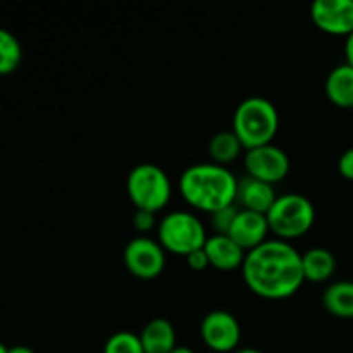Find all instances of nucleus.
Returning a JSON list of instances; mask_svg holds the SVG:
<instances>
[{
  "label": "nucleus",
  "mask_w": 353,
  "mask_h": 353,
  "mask_svg": "<svg viewBox=\"0 0 353 353\" xmlns=\"http://www.w3.org/2000/svg\"><path fill=\"white\" fill-rule=\"evenodd\" d=\"M205 226L195 214L188 210H174L165 214L157 226V241L165 252L188 257L202 250L207 241Z\"/></svg>",
  "instance_id": "5"
},
{
  "label": "nucleus",
  "mask_w": 353,
  "mask_h": 353,
  "mask_svg": "<svg viewBox=\"0 0 353 353\" xmlns=\"http://www.w3.org/2000/svg\"><path fill=\"white\" fill-rule=\"evenodd\" d=\"M326 97L331 103L341 109L353 107V68L347 62L331 69L324 83Z\"/></svg>",
  "instance_id": "14"
},
{
  "label": "nucleus",
  "mask_w": 353,
  "mask_h": 353,
  "mask_svg": "<svg viewBox=\"0 0 353 353\" xmlns=\"http://www.w3.org/2000/svg\"><path fill=\"white\" fill-rule=\"evenodd\" d=\"M345 55H347V64L353 68V33L345 41Z\"/></svg>",
  "instance_id": "25"
},
{
  "label": "nucleus",
  "mask_w": 353,
  "mask_h": 353,
  "mask_svg": "<svg viewBox=\"0 0 353 353\" xmlns=\"http://www.w3.org/2000/svg\"><path fill=\"white\" fill-rule=\"evenodd\" d=\"M323 305L338 319H353V281H336L327 286Z\"/></svg>",
  "instance_id": "17"
},
{
  "label": "nucleus",
  "mask_w": 353,
  "mask_h": 353,
  "mask_svg": "<svg viewBox=\"0 0 353 353\" xmlns=\"http://www.w3.org/2000/svg\"><path fill=\"white\" fill-rule=\"evenodd\" d=\"M123 261L131 276L143 281H152L164 272L165 250L152 238L137 236L124 248Z\"/></svg>",
  "instance_id": "7"
},
{
  "label": "nucleus",
  "mask_w": 353,
  "mask_h": 353,
  "mask_svg": "<svg viewBox=\"0 0 353 353\" xmlns=\"http://www.w3.org/2000/svg\"><path fill=\"white\" fill-rule=\"evenodd\" d=\"M200 338L214 353L236 352L241 340L240 323L226 310H212L202 319Z\"/></svg>",
  "instance_id": "9"
},
{
  "label": "nucleus",
  "mask_w": 353,
  "mask_h": 353,
  "mask_svg": "<svg viewBox=\"0 0 353 353\" xmlns=\"http://www.w3.org/2000/svg\"><path fill=\"white\" fill-rule=\"evenodd\" d=\"M269 233L271 230H269L268 217L264 214L240 209L231 224L228 236L248 254L250 250L265 243Z\"/></svg>",
  "instance_id": "11"
},
{
  "label": "nucleus",
  "mask_w": 353,
  "mask_h": 353,
  "mask_svg": "<svg viewBox=\"0 0 353 353\" xmlns=\"http://www.w3.org/2000/svg\"><path fill=\"white\" fill-rule=\"evenodd\" d=\"M243 150V145L233 131H221V133L214 134L209 141V154L214 164H231L240 157Z\"/></svg>",
  "instance_id": "18"
},
{
  "label": "nucleus",
  "mask_w": 353,
  "mask_h": 353,
  "mask_svg": "<svg viewBox=\"0 0 353 353\" xmlns=\"http://www.w3.org/2000/svg\"><path fill=\"white\" fill-rule=\"evenodd\" d=\"M7 353H37L33 348L30 347H24V345H17V347H12L7 350Z\"/></svg>",
  "instance_id": "26"
},
{
  "label": "nucleus",
  "mask_w": 353,
  "mask_h": 353,
  "mask_svg": "<svg viewBox=\"0 0 353 353\" xmlns=\"http://www.w3.org/2000/svg\"><path fill=\"white\" fill-rule=\"evenodd\" d=\"M241 274L248 290L264 300L290 299L305 283L302 254L278 238L248 252Z\"/></svg>",
  "instance_id": "1"
},
{
  "label": "nucleus",
  "mask_w": 353,
  "mask_h": 353,
  "mask_svg": "<svg viewBox=\"0 0 353 353\" xmlns=\"http://www.w3.org/2000/svg\"><path fill=\"white\" fill-rule=\"evenodd\" d=\"M314 26L333 37L353 33V0H317L310 6Z\"/></svg>",
  "instance_id": "10"
},
{
  "label": "nucleus",
  "mask_w": 353,
  "mask_h": 353,
  "mask_svg": "<svg viewBox=\"0 0 353 353\" xmlns=\"http://www.w3.org/2000/svg\"><path fill=\"white\" fill-rule=\"evenodd\" d=\"M265 217L269 230L278 240L293 241L312 230L316 223V209L307 196L300 193H286L276 199Z\"/></svg>",
  "instance_id": "4"
},
{
  "label": "nucleus",
  "mask_w": 353,
  "mask_h": 353,
  "mask_svg": "<svg viewBox=\"0 0 353 353\" xmlns=\"http://www.w3.org/2000/svg\"><path fill=\"white\" fill-rule=\"evenodd\" d=\"M238 210L240 209H236V205H231V207H226V209L219 210V212H214L212 216H210V223H212V228L214 231H216V234L230 233L231 224H233Z\"/></svg>",
  "instance_id": "21"
},
{
  "label": "nucleus",
  "mask_w": 353,
  "mask_h": 353,
  "mask_svg": "<svg viewBox=\"0 0 353 353\" xmlns=\"http://www.w3.org/2000/svg\"><path fill=\"white\" fill-rule=\"evenodd\" d=\"M338 171L348 181H353V147L345 150L338 161Z\"/></svg>",
  "instance_id": "24"
},
{
  "label": "nucleus",
  "mask_w": 353,
  "mask_h": 353,
  "mask_svg": "<svg viewBox=\"0 0 353 353\" xmlns=\"http://www.w3.org/2000/svg\"><path fill=\"white\" fill-rule=\"evenodd\" d=\"M179 193L190 207L212 216L236 203L238 179L226 165L193 164L179 178Z\"/></svg>",
  "instance_id": "2"
},
{
  "label": "nucleus",
  "mask_w": 353,
  "mask_h": 353,
  "mask_svg": "<svg viewBox=\"0 0 353 353\" xmlns=\"http://www.w3.org/2000/svg\"><path fill=\"white\" fill-rule=\"evenodd\" d=\"M103 353H145L140 334L131 331H117L105 341Z\"/></svg>",
  "instance_id": "20"
},
{
  "label": "nucleus",
  "mask_w": 353,
  "mask_h": 353,
  "mask_svg": "<svg viewBox=\"0 0 353 353\" xmlns=\"http://www.w3.org/2000/svg\"><path fill=\"white\" fill-rule=\"evenodd\" d=\"M302 268L305 281L326 283L336 271V259L327 248L314 247L302 254Z\"/></svg>",
  "instance_id": "16"
},
{
  "label": "nucleus",
  "mask_w": 353,
  "mask_h": 353,
  "mask_svg": "<svg viewBox=\"0 0 353 353\" xmlns=\"http://www.w3.org/2000/svg\"><path fill=\"white\" fill-rule=\"evenodd\" d=\"M7 350H9V348H7L3 343H0V353H7Z\"/></svg>",
  "instance_id": "29"
},
{
  "label": "nucleus",
  "mask_w": 353,
  "mask_h": 353,
  "mask_svg": "<svg viewBox=\"0 0 353 353\" xmlns=\"http://www.w3.org/2000/svg\"><path fill=\"white\" fill-rule=\"evenodd\" d=\"M233 353H262L261 350H255V348H238L236 352Z\"/></svg>",
  "instance_id": "28"
},
{
  "label": "nucleus",
  "mask_w": 353,
  "mask_h": 353,
  "mask_svg": "<svg viewBox=\"0 0 353 353\" xmlns=\"http://www.w3.org/2000/svg\"><path fill=\"white\" fill-rule=\"evenodd\" d=\"M23 61V47L10 31L0 28V76L12 74Z\"/></svg>",
  "instance_id": "19"
},
{
  "label": "nucleus",
  "mask_w": 353,
  "mask_h": 353,
  "mask_svg": "<svg viewBox=\"0 0 353 353\" xmlns=\"http://www.w3.org/2000/svg\"><path fill=\"white\" fill-rule=\"evenodd\" d=\"M276 190L274 186L269 183L259 181V179L245 176V178L238 179V193L236 202L243 207L245 210H252V212L268 214L269 209L274 205Z\"/></svg>",
  "instance_id": "13"
},
{
  "label": "nucleus",
  "mask_w": 353,
  "mask_h": 353,
  "mask_svg": "<svg viewBox=\"0 0 353 353\" xmlns=\"http://www.w3.org/2000/svg\"><path fill=\"white\" fill-rule=\"evenodd\" d=\"M155 214L148 212V210H140L137 209L133 214V228L138 233H148L155 228Z\"/></svg>",
  "instance_id": "22"
},
{
  "label": "nucleus",
  "mask_w": 353,
  "mask_h": 353,
  "mask_svg": "<svg viewBox=\"0 0 353 353\" xmlns=\"http://www.w3.org/2000/svg\"><path fill=\"white\" fill-rule=\"evenodd\" d=\"M278 130V109L264 97H248L234 110L231 131L236 134L245 150L272 143Z\"/></svg>",
  "instance_id": "3"
},
{
  "label": "nucleus",
  "mask_w": 353,
  "mask_h": 353,
  "mask_svg": "<svg viewBox=\"0 0 353 353\" xmlns=\"http://www.w3.org/2000/svg\"><path fill=\"white\" fill-rule=\"evenodd\" d=\"M243 164L247 169V176L269 183L272 186L276 183H281L292 169L288 154L283 148L276 147L274 143L247 150Z\"/></svg>",
  "instance_id": "8"
},
{
  "label": "nucleus",
  "mask_w": 353,
  "mask_h": 353,
  "mask_svg": "<svg viewBox=\"0 0 353 353\" xmlns=\"http://www.w3.org/2000/svg\"><path fill=\"white\" fill-rule=\"evenodd\" d=\"M186 264H188V268L192 269V271H205L207 268H210L209 264V259H207V254L205 250H196L193 252V254H190L188 257H186Z\"/></svg>",
  "instance_id": "23"
},
{
  "label": "nucleus",
  "mask_w": 353,
  "mask_h": 353,
  "mask_svg": "<svg viewBox=\"0 0 353 353\" xmlns=\"http://www.w3.org/2000/svg\"><path fill=\"white\" fill-rule=\"evenodd\" d=\"M207 259H209L210 268L217 271H236L243 265L247 252L241 247H238L228 234H212L205 241Z\"/></svg>",
  "instance_id": "12"
},
{
  "label": "nucleus",
  "mask_w": 353,
  "mask_h": 353,
  "mask_svg": "<svg viewBox=\"0 0 353 353\" xmlns=\"http://www.w3.org/2000/svg\"><path fill=\"white\" fill-rule=\"evenodd\" d=\"M210 353H214V352H210Z\"/></svg>",
  "instance_id": "30"
},
{
  "label": "nucleus",
  "mask_w": 353,
  "mask_h": 353,
  "mask_svg": "<svg viewBox=\"0 0 353 353\" xmlns=\"http://www.w3.org/2000/svg\"><path fill=\"white\" fill-rule=\"evenodd\" d=\"M140 340L145 353H171L178 347L174 326L164 317L152 319L140 333Z\"/></svg>",
  "instance_id": "15"
},
{
  "label": "nucleus",
  "mask_w": 353,
  "mask_h": 353,
  "mask_svg": "<svg viewBox=\"0 0 353 353\" xmlns=\"http://www.w3.org/2000/svg\"><path fill=\"white\" fill-rule=\"evenodd\" d=\"M126 192L137 209L157 214L171 200L172 185L164 169L147 162L131 169L126 179Z\"/></svg>",
  "instance_id": "6"
},
{
  "label": "nucleus",
  "mask_w": 353,
  "mask_h": 353,
  "mask_svg": "<svg viewBox=\"0 0 353 353\" xmlns=\"http://www.w3.org/2000/svg\"><path fill=\"white\" fill-rule=\"evenodd\" d=\"M171 353H195L192 350V348H188V347H183V345H178V347L174 348V350H172Z\"/></svg>",
  "instance_id": "27"
}]
</instances>
